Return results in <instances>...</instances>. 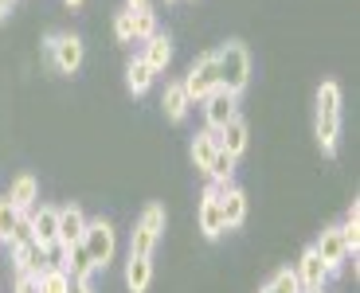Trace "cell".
<instances>
[{"mask_svg":"<svg viewBox=\"0 0 360 293\" xmlns=\"http://www.w3.org/2000/svg\"><path fill=\"white\" fill-rule=\"evenodd\" d=\"M314 137H317L325 157H337V141H341V86H337L333 79H325L321 86H317Z\"/></svg>","mask_w":360,"mask_h":293,"instance_id":"cell-1","label":"cell"},{"mask_svg":"<svg viewBox=\"0 0 360 293\" xmlns=\"http://www.w3.org/2000/svg\"><path fill=\"white\" fill-rule=\"evenodd\" d=\"M216 67H219V86L235 98L243 94L247 82H251V55H247V47L239 44V39H227V44L219 47Z\"/></svg>","mask_w":360,"mask_h":293,"instance_id":"cell-2","label":"cell"},{"mask_svg":"<svg viewBox=\"0 0 360 293\" xmlns=\"http://www.w3.org/2000/svg\"><path fill=\"white\" fill-rule=\"evenodd\" d=\"M161 231H165V207L161 204H149L141 211L134 227V239H129V258H153L157 242H161Z\"/></svg>","mask_w":360,"mask_h":293,"instance_id":"cell-3","label":"cell"},{"mask_svg":"<svg viewBox=\"0 0 360 293\" xmlns=\"http://www.w3.org/2000/svg\"><path fill=\"white\" fill-rule=\"evenodd\" d=\"M44 59L51 71L59 74H75L82 67V39L71 36V32H59V36L44 39Z\"/></svg>","mask_w":360,"mask_h":293,"instance_id":"cell-4","label":"cell"},{"mask_svg":"<svg viewBox=\"0 0 360 293\" xmlns=\"http://www.w3.org/2000/svg\"><path fill=\"white\" fill-rule=\"evenodd\" d=\"M180 86H184V94H188V102L196 106V102H204L212 90H219V67H216V51L200 55L196 63L188 67V74L180 79Z\"/></svg>","mask_w":360,"mask_h":293,"instance_id":"cell-5","label":"cell"},{"mask_svg":"<svg viewBox=\"0 0 360 293\" xmlns=\"http://www.w3.org/2000/svg\"><path fill=\"white\" fill-rule=\"evenodd\" d=\"M82 250L90 254L94 270H106L114 262V250H117V239H114V227L106 219H86V231H82Z\"/></svg>","mask_w":360,"mask_h":293,"instance_id":"cell-6","label":"cell"},{"mask_svg":"<svg viewBox=\"0 0 360 293\" xmlns=\"http://www.w3.org/2000/svg\"><path fill=\"white\" fill-rule=\"evenodd\" d=\"M200 106H204V122H207V129H212V134H219V129L231 122V117H239V98L227 94L224 86L212 90V94L200 102Z\"/></svg>","mask_w":360,"mask_h":293,"instance_id":"cell-7","label":"cell"},{"mask_svg":"<svg viewBox=\"0 0 360 293\" xmlns=\"http://www.w3.org/2000/svg\"><path fill=\"white\" fill-rule=\"evenodd\" d=\"M314 250H317V258L325 262V270L329 274H337V270L349 262V247H345V235H341V227H325L321 235H317V242H314Z\"/></svg>","mask_w":360,"mask_h":293,"instance_id":"cell-8","label":"cell"},{"mask_svg":"<svg viewBox=\"0 0 360 293\" xmlns=\"http://www.w3.org/2000/svg\"><path fill=\"white\" fill-rule=\"evenodd\" d=\"M200 231H204L207 239H219V235L227 231L224 211H219V188L216 184H207L204 188V200H200Z\"/></svg>","mask_w":360,"mask_h":293,"instance_id":"cell-9","label":"cell"},{"mask_svg":"<svg viewBox=\"0 0 360 293\" xmlns=\"http://www.w3.org/2000/svg\"><path fill=\"white\" fill-rule=\"evenodd\" d=\"M32 231H36V242L44 250L55 247V242H59V207H51V204L32 207Z\"/></svg>","mask_w":360,"mask_h":293,"instance_id":"cell-10","label":"cell"},{"mask_svg":"<svg viewBox=\"0 0 360 293\" xmlns=\"http://www.w3.org/2000/svg\"><path fill=\"white\" fill-rule=\"evenodd\" d=\"M294 278H297V285H302V289H314V285H325L333 274L325 270V262L317 258V250L306 247V250H302V258H297V266H294Z\"/></svg>","mask_w":360,"mask_h":293,"instance_id":"cell-11","label":"cell"},{"mask_svg":"<svg viewBox=\"0 0 360 293\" xmlns=\"http://www.w3.org/2000/svg\"><path fill=\"white\" fill-rule=\"evenodd\" d=\"M219 211H224L227 231H231V227H243V219H247V195H243V188H235V184L219 188Z\"/></svg>","mask_w":360,"mask_h":293,"instance_id":"cell-12","label":"cell"},{"mask_svg":"<svg viewBox=\"0 0 360 293\" xmlns=\"http://www.w3.org/2000/svg\"><path fill=\"white\" fill-rule=\"evenodd\" d=\"M12 262H16V274H27V278H39L51 262H47V250L39 242H27V247H16L12 250Z\"/></svg>","mask_w":360,"mask_h":293,"instance_id":"cell-13","label":"cell"},{"mask_svg":"<svg viewBox=\"0 0 360 293\" xmlns=\"http://www.w3.org/2000/svg\"><path fill=\"white\" fill-rule=\"evenodd\" d=\"M82 231H86V215H82V207H59V247H75V242H82Z\"/></svg>","mask_w":360,"mask_h":293,"instance_id":"cell-14","label":"cell"},{"mask_svg":"<svg viewBox=\"0 0 360 293\" xmlns=\"http://www.w3.org/2000/svg\"><path fill=\"white\" fill-rule=\"evenodd\" d=\"M141 59L149 63V71H153V74H161L165 67L172 63V39L165 36V32H157V36H149V39H145V51H141Z\"/></svg>","mask_w":360,"mask_h":293,"instance_id":"cell-15","label":"cell"},{"mask_svg":"<svg viewBox=\"0 0 360 293\" xmlns=\"http://www.w3.org/2000/svg\"><path fill=\"white\" fill-rule=\"evenodd\" d=\"M59 266L67 270L71 282H90V274H94V262H90V254L82 250V242H75V247L63 250V262H59Z\"/></svg>","mask_w":360,"mask_h":293,"instance_id":"cell-16","label":"cell"},{"mask_svg":"<svg viewBox=\"0 0 360 293\" xmlns=\"http://www.w3.org/2000/svg\"><path fill=\"white\" fill-rule=\"evenodd\" d=\"M247 137H251V134H247V122H243V117H231V122L216 134V141H219V149H224V152H231V157L239 160V152L247 149Z\"/></svg>","mask_w":360,"mask_h":293,"instance_id":"cell-17","label":"cell"},{"mask_svg":"<svg viewBox=\"0 0 360 293\" xmlns=\"http://www.w3.org/2000/svg\"><path fill=\"white\" fill-rule=\"evenodd\" d=\"M8 200H12V207L16 211H32V207L39 204V184H36V176H16L12 180V188H8Z\"/></svg>","mask_w":360,"mask_h":293,"instance_id":"cell-18","label":"cell"},{"mask_svg":"<svg viewBox=\"0 0 360 293\" xmlns=\"http://www.w3.org/2000/svg\"><path fill=\"white\" fill-rule=\"evenodd\" d=\"M161 106H165V117H169V122H184V117H188V94H184V86H180V82H169V86H165V94H161Z\"/></svg>","mask_w":360,"mask_h":293,"instance_id":"cell-19","label":"cell"},{"mask_svg":"<svg viewBox=\"0 0 360 293\" xmlns=\"http://www.w3.org/2000/svg\"><path fill=\"white\" fill-rule=\"evenodd\" d=\"M153 282V258H129L126 262V285L129 293H145Z\"/></svg>","mask_w":360,"mask_h":293,"instance_id":"cell-20","label":"cell"},{"mask_svg":"<svg viewBox=\"0 0 360 293\" xmlns=\"http://www.w3.org/2000/svg\"><path fill=\"white\" fill-rule=\"evenodd\" d=\"M219 152V141L212 129H200L196 137H192V164H196L200 172H207V164H212V157Z\"/></svg>","mask_w":360,"mask_h":293,"instance_id":"cell-21","label":"cell"},{"mask_svg":"<svg viewBox=\"0 0 360 293\" xmlns=\"http://www.w3.org/2000/svg\"><path fill=\"white\" fill-rule=\"evenodd\" d=\"M204 176L212 180L216 188H227V184L235 180V157H231V152H224V149H219L216 157H212V164H207V172H204Z\"/></svg>","mask_w":360,"mask_h":293,"instance_id":"cell-22","label":"cell"},{"mask_svg":"<svg viewBox=\"0 0 360 293\" xmlns=\"http://www.w3.org/2000/svg\"><path fill=\"white\" fill-rule=\"evenodd\" d=\"M126 86L134 90V94H145V90L153 86V71H149V63H145L141 55L126 67Z\"/></svg>","mask_w":360,"mask_h":293,"instance_id":"cell-23","label":"cell"},{"mask_svg":"<svg viewBox=\"0 0 360 293\" xmlns=\"http://www.w3.org/2000/svg\"><path fill=\"white\" fill-rule=\"evenodd\" d=\"M39 293H71V278L63 266H47L39 274Z\"/></svg>","mask_w":360,"mask_h":293,"instance_id":"cell-24","label":"cell"},{"mask_svg":"<svg viewBox=\"0 0 360 293\" xmlns=\"http://www.w3.org/2000/svg\"><path fill=\"white\" fill-rule=\"evenodd\" d=\"M341 235H345V247H349V254L356 258V247H360V204H356V200H352L349 215H345V223H341Z\"/></svg>","mask_w":360,"mask_h":293,"instance_id":"cell-25","label":"cell"},{"mask_svg":"<svg viewBox=\"0 0 360 293\" xmlns=\"http://www.w3.org/2000/svg\"><path fill=\"white\" fill-rule=\"evenodd\" d=\"M27 242H36V231H32V211H20L16 227H12V235H8V247L16 250V247H27Z\"/></svg>","mask_w":360,"mask_h":293,"instance_id":"cell-26","label":"cell"},{"mask_svg":"<svg viewBox=\"0 0 360 293\" xmlns=\"http://www.w3.org/2000/svg\"><path fill=\"white\" fill-rule=\"evenodd\" d=\"M129 16H134V36L141 39H149V36H157V16L149 8H129Z\"/></svg>","mask_w":360,"mask_h":293,"instance_id":"cell-27","label":"cell"},{"mask_svg":"<svg viewBox=\"0 0 360 293\" xmlns=\"http://www.w3.org/2000/svg\"><path fill=\"white\" fill-rule=\"evenodd\" d=\"M259 293H302V285H297L294 270H278V274L270 278V282L262 285Z\"/></svg>","mask_w":360,"mask_h":293,"instance_id":"cell-28","label":"cell"},{"mask_svg":"<svg viewBox=\"0 0 360 293\" xmlns=\"http://www.w3.org/2000/svg\"><path fill=\"white\" fill-rule=\"evenodd\" d=\"M16 219H20V211L12 207L8 195H4V200H0V242H8V235H12V227H16Z\"/></svg>","mask_w":360,"mask_h":293,"instance_id":"cell-29","label":"cell"},{"mask_svg":"<svg viewBox=\"0 0 360 293\" xmlns=\"http://www.w3.org/2000/svg\"><path fill=\"white\" fill-rule=\"evenodd\" d=\"M114 36H117V44H134V16H129V8L126 12H117L114 16Z\"/></svg>","mask_w":360,"mask_h":293,"instance_id":"cell-30","label":"cell"},{"mask_svg":"<svg viewBox=\"0 0 360 293\" xmlns=\"http://www.w3.org/2000/svg\"><path fill=\"white\" fill-rule=\"evenodd\" d=\"M12 293H39V278L16 274V289H12Z\"/></svg>","mask_w":360,"mask_h":293,"instance_id":"cell-31","label":"cell"},{"mask_svg":"<svg viewBox=\"0 0 360 293\" xmlns=\"http://www.w3.org/2000/svg\"><path fill=\"white\" fill-rule=\"evenodd\" d=\"M16 8V0H0V24H4V20H8V12Z\"/></svg>","mask_w":360,"mask_h":293,"instance_id":"cell-32","label":"cell"},{"mask_svg":"<svg viewBox=\"0 0 360 293\" xmlns=\"http://www.w3.org/2000/svg\"><path fill=\"white\" fill-rule=\"evenodd\" d=\"M71 293H94V289H90V282H71Z\"/></svg>","mask_w":360,"mask_h":293,"instance_id":"cell-33","label":"cell"},{"mask_svg":"<svg viewBox=\"0 0 360 293\" xmlns=\"http://www.w3.org/2000/svg\"><path fill=\"white\" fill-rule=\"evenodd\" d=\"M129 8H149V0H126Z\"/></svg>","mask_w":360,"mask_h":293,"instance_id":"cell-34","label":"cell"},{"mask_svg":"<svg viewBox=\"0 0 360 293\" xmlns=\"http://www.w3.org/2000/svg\"><path fill=\"white\" fill-rule=\"evenodd\" d=\"M302 293H325V285H314V289H302Z\"/></svg>","mask_w":360,"mask_h":293,"instance_id":"cell-35","label":"cell"},{"mask_svg":"<svg viewBox=\"0 0 360 293\" xmlns=\"http://www.w3.org/2000/svg\"><path fill=\"white\" fill-rule=\"evenodd\" d=\"M67 4H71V8H79V4H82V0H67Z\"/></svg>","mask_w":360,"mask_h":293,"instance_id":"cell-36","label":"cell"},{"mask_svg":"<svg viewBox=\"0 0 360 293\" xmlns=\"http://www.w3.org/2000/svg\"><path fill=\"white\" fill-rule=\"evenodd\" d=\"M165 4H172V0H165Z\"/></svg>","mask_w":360,"mask_h":293,"instance_id":"cell-37","label":"cell"}]
</instances>
